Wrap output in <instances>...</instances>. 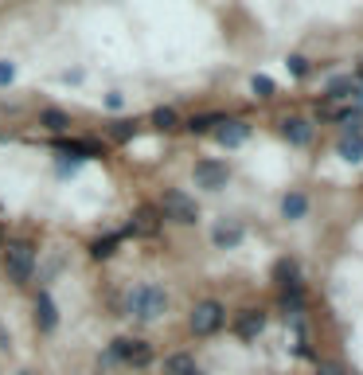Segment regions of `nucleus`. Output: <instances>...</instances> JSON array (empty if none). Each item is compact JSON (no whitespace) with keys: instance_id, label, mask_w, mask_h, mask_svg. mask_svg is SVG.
Masks as SVG:
<instances>
[{"instance_id":"1","label":"nucleus","mask_w":363,"mask_h":375,"mask_svg":"<svg viewBox=\"0 0 363 375\" xmlns=\"http://www.w3.org/2000/svg\"><path fill=\"white\" fill-rule=\"evenodd\" d=\"M164 309H168V297H164L160 286H137L129 293V313L141 317V321H157Z\"/></svg>"},{"instance_id":"2","label":"nucleus","mask_w":363,"mask_h":375,"mask_svg":"<svg viewBox=\"0 0 363 375\" xmlns=\"http://www.w3.org/2000/svg\"><path fill=\"white\" fill-rule=\"evenodd\" d=\"M32 270H36V250H32L28 242H12V246L4 250V274L12 281H28Z\"/></svg>"},{"instance_id":"3","label":"nucleus","mask_w":363,"mask_h":375,"mask_svg":"<svg viewBox=\"0 0 363 375\" xmlns=\"http://www.w3.org/2000/svg\"><path fill=\"white\" fill-rule=\"evenodd\" d=\"M223 321H227V313H223V305H219V301H199L192 309V332H199V336L219 332Z\"/></svg>"},{"instance_id":"4","label":"nucleus","mask_w":363,"mask_h":375,"mask_svg":"<svg viewBox=\"0 0 363 375\" xmlns=\"http://www.w3.org/2000/svg\"><path fill=\"white\" fill-rule=\"evenodd\" d=\"M160 207L168 211V219H176V223H195L199 219V207H195L192 195H184V192H164V200H160Z\"/></svg>"},{"instance_id":"5","label":"nucleus","mask_w":363,"mask_h":375,"mask_svg":"<svg viewBox=\"0 0 363 375\" xmlns=\"http://www.w3.org/2000/svg\"><path fill=\"white\" fill-rule=\"evenodd\" d=\"M113 360H125V363H137V367H145L153 360V348L141 344V340H113V348H109Z\"/></svg>"},{"instance_id":"6","label":"nucleus","mask_w":363,"mask_h":375,"mask_svg":"<svg viewBox=\"0 0 363 375\" xmlns=\"http://www.w3.org/2000/svg\"><path fill=\"white\" fill-rule=\"evenodd\" d=\"M227 180H230V172H227V164H219V160H199V164H195V184H199V188L219 192V188H227Z\"/></svg>"},{"instance_id":"7","label":"nucleus","mask_w":363,"mask_h":375,"mask_svg":"<svg viewBox=\"0 0 363 375\" xmlns=\"http://www.w3.org/2000/svg\"><path fill=\"white\" fill-rule=\"evenodd\" d=\"M215 137H219V141H223L227 149H234V145H242V141L250 137V125H246V121H219Z\"/></svg>"},{"instance_id":"8","label":"nucleus","mask_w":363,"mask_h":375,"mask_svg":"<svg viewBox=\"0 0 363 375\" xmlns=\"http://www.w3.org/2000/svg\"><path fill=\"white\" fill-rule=\"evenodd\" d=\"M211 239H215V246H239L242 242V223L239 219H223V223H215Z\"/></svg>"},{"instance_id":"9","label":"nucleus","mask_w":363,"mask_h":375,"mask_svg":"<svg viewBox=\"0 0 363 375\" xmlns=\"http://www.w3.org/2000/svg\"><path fill=\"white\" fill-rule=\"evenodd\" d=\"M36 325L43 328V332H51V328L59 325V309L51 301V293H39L36 297Z\"/></svg>"},{"instance_id":"10","label":"nucleus","mask_w":363,"mask_h":375,"mask_svg":"<svg viewBox=\"0 0 363 375\" xmlns=\"http://www.w3.org/2000/svg\"><path fill=\"white\" fill-rule=\"evenodd\" d=\"M262 328H266V317L258 313V309H246V313H239V321H234V332H239V336H258V332H262Z\"/></svg>"},{"instance_id":"11","label":"nucleus","mask_w":363,"mask_h":375,"mask_svg":"<svg viewBox=\"0 0 363 375\" xmlns=\"http://www.w3.org/2000/svg\"><path fill=\"white\" fill-rule=\"evenodd\" d=\"M281 133H285V141H293V145H309V141H313V129H309V121H301V118H285L281 121Z\"/></svg>"},{"instance_id":"12","label":"nucleus","mask_w":363,"mask_h":375,"mask_svg":"<svg viewBox=\"0 0 363 375\" xmlns=\"http://www.w3.org/2000/svg\"><path fill=\"white\" fill-rule=\"evenodd\" d=\"M305 211H309V200H305L301 192H289L285 200H281V215L285 219H301Z\"/></svg>"},{"instance_id":"13","label":"nucleus","mask_w":363,"mask_h":375,"mask_svg":"<svg viewBox=\"0 0 363 375\" xmlns=\"http://www.w3.org/2000/svg\"><path fill=\"white\" fill-rule=\"evenodd\" d=\"M340 157L344 160H363V137L360 133H344V141H340Z\"/></svg>"},{"instance_id":"14","label":"nucleus","mask_w":363,"mask_h":375,"mask_svg":"<svg viewBox=\"0 0 363 375\" xmlns=\"http://www.w3.org/2000/svg\"><path fill=\"white\" fill-rule=\"evenodd\" d=\"M192 367H195L192 356H184V352H180V356H168V360H164V375H188Z\"/></svg>"},{"instance_id":"15","label":"nucleus","mask_w":363,"mask_h":375,"mask_svg":"<svg viewBox=\"0 0 363 375\" xmlns=\"http://www.w3.org/2000/svg\"><path fill=\"white\" fill-rule=\"evenodd\" d=\"M43 125H47L51 133H63V129H67V125H71V118H67V114H63V109H43Z\"/></svg>"},{"instance_id":"16","label":"nucleus","mask_w":363,"mask_h":375,"mask_svg":"<svg viewBox=\"0 0 363 375\" xmlns=\"http://www.w3.org/2000/svg\"><path fill=\"white\" fill-rule=\"evenodd\" d=\"M137 231H145V235H153V231H157V211H153V207H141V211H137V223H133Z\"/></svg>"},{"instance_id":"17","label":"nucleus","mask_w":363,"mask_h":375,"mask_svg":"<svg viewBox=\"0 0 363 375\" xmlns=\"http://www.w3.org/2000/svg\"><path fill=\"white\" fill-rule=\"evenodd\" d=\"M118 239H121V235H109V239H98L94 246H90V255H94V258H109V255H113V246H118Z\"/></svg>"},{"instance_id":"18","label":"nucleus","mask_w":363,"mask_h":375,"mask_svg":"<svg viewBox=\"0 0 363 375\" xmlns=\"http://www.w3.org/2000/svg\"><path fill=\"white\" fill-rule=\"evenodd\" d=\"M67 153H71V157H78V160H86V157H98V145H90V141H71V145H67Z\"/></svg>"},{"instance_id":"19","label":"nucleus","mask_w":363,"mask_h":375,"mask_svg":"<svg viewBox=\"0 0 363 375\" xmlns=\"http://www.w3.org/2000/svg\"><path fill=\"white\" fill-rule=\"evenodd\" d=\"M211 125H219V118H215V114H199V118H192V121H188V129H192V133H207Z\"/></svg>"},{"instance_id":"20","label":"nucleus","mask_w":363,"mask_h":375,"mask_svg":"<svg viewBox=\"0 0 363 375\" xmlns=\"http://www.w3.org/2000/svg\"><path fill=\"white\" fill-rule=\"evenodd\" d=\"M278 278L285 281V286H297V262L281 258V262H278Z\"/></svg>"},{"instance_id":"21","label":"nucleus","mask_w":363,"mask_h":375,"mask_svg":"<svg viewBox=\"0 0 363 375\" xmlns=\"http://www.w3.org/2000/svg\"><path fill=\"white\" fill-rule=\"evenodd\" d=\"M153 125H157V129H172V125H176V114H172V109H157V114H153Z\"/></svg>"},{"instance_id":"22","label":"nucleus","mask_w":363,"mask_h":375,"mask_svg":"<svg viewBox=\"0 0 363 375\" xmlns=\"http://www.w3.org/2000/svg\"><path fill=\"white\" fill-rule=\"evenodd\" d=\"M250 86H254L258 98H270V94H274V83H270L266 74H254V83H250Z\"/></svg>"},{"instance_id":"23","label":"nucleus","mask_w":363,"mask_h":375,"mask_svg":"<svg viewBox=\"0 0 363 375\" xmlns=\"http://www.w3.org/2000/svg\"><path fill=\"white\" fill-rule=\"evenodd\" d=\"M133 133H137V125H129V121H118V125H113V137H118V141H129Z\"/></svg>"},{"instance_id":"24","label":"nucleus","mask_w":363,"mask_h":375,"mask_svg":"<svg viewBox=\"0 0 363 375\" xmlns=\"http://www.w3.org/2000/svg\"><path fill=\"white\" fill-rule=\"evenodd\" d=\"M285 67H289V71L297 74V78H301V74H309V63H305L301 55H289V63H285Z\"/></svg>"},{"instance_id":"25","label":"nucleus","mask_w":363,"mask_h":375,"mask_svg":"<svg viewBox=\"0 0 363 375\" xmlns=\"http://www.w3.org/2000/svg\"><path fill=\"white\" fill-rule=\"evenodd\" d=\"M12 78H16V67H12V63H0V86L12 83Z\"/></svg>"},{"instance_id":"26","label":"nucleus","mask_w":363,"mask_h":375,"mask_svg":"<svg viewBox=\"0 0 363 375\" xmlns=\"http://www.w3.org/2000/svg\"><path fill=\"white\" fill-rule=\"evenodd\" d=\"M316 375H344V367H336V363H320Z\"/></svg>"},{"instance_id":"27","label":"nucleus","mask_w":363,"mask_h":375,"mask_svg":"<svg viewBox=\"0 0 363 375\" xmlns=\"http://www.w3.org/2000/svg\"><path fill=\"white\" fill-rule=\"evenodd\" d=\"M8 344H12V340H8V332H4V328H0V348H8Z\"/></svg>"},{"instance_id":"28","label":"nucleus","mask_w":363,"mask_h":375,"mask_svg":"<svg viewBox=\"0 0 363 375\" xmlns=\"http://www.w3.org/2000/svg\"><path fill=\"white\" fill-rule=\"evenodd\" d=\"M188 375H204V372H199V367H192V372H188Z\"/></svg>"}]
</instances>
